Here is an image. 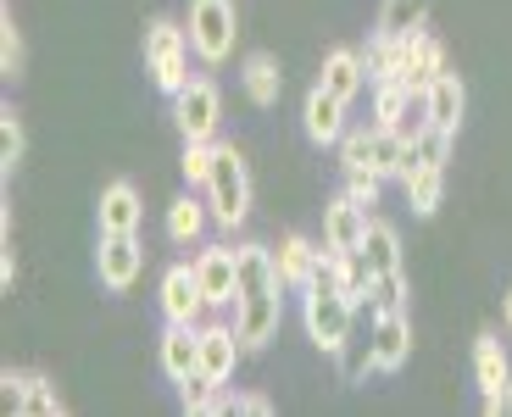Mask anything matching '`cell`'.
<instances>
[{"mask_svg": "<svg viewBox=\"0 0 512 417\" xmlns=\"http://www.w3.org/2000/svg\"><path fill=\"white\" fill-rule=\"evenodd\" d=\"M301 329H307V340L329 356L340 351V340H346L351 329H357V306L334 290V278H318V284L301 290Z\"/></svg>", "mask_w": 512, "mask_h": 417, "instance_id": "1", "label": "cell"}, {"mask_svg": "<svg viewBox=\"0 0 512 417\" xmlns=\"http://www.w3.org/2000/svg\"><path fill=\"white\" fill-rule=\"evenodd\" d=\"M401 306H407V278H401V273H379V278H373L368 312H401Z\"/></svg>", "mask_w": 512, "mask_h": 417, "instance_id": "32", "label": "cell"}, {"mask_svg": "<svg viewBox=\"0 0 512 417\" xmlns=\"http://www.w3.org/2000/svg\"><path fill=\"white\" fill-rule=\"evenodd\" d=\"M462 112H468V89H462L457 73H440L435 84L423 89V123H429V128H440V134L457 139Z\"/></svg>", "mask_w": 512, "mask_h": 417, "instance_id": "15", "label": "cell"}, {"mask_svg": "<svg viewBox=\"0 0 512 417\" xmlns=\"http://www.w3.org/2000/svg\"><path fill=\"white\" fill-rule=\"evenodd\" d=\"M362 234H368V206H357L340 190L323 206V245L329 251H362Z\"/></svg>", "mask_w": 512, "mask_h": 417, "instance_id": "16", "label": "cell"}, {"mask_svg": "<svg viewBox=\"0 0 512 417\" xmlns=\"http://www.w3.org/2000/svg\"><path fill=\"white\" fill-rule=\"evenodd\" d=\"M329 278H334V290L346 295L357 312L373 301V267L362 262V251H334L329 256Z\"/></svg>", "mask_w": 512, "mask_h": 417, "instance_id": "22", "label": "cell"}, {"mask_svg": "<svg viewBox=\"0 0 512 417\" xmlns=\"http://www.w3.org/2000/svg\"><path fill=\"white\" fill-rule=\"evenodd\" d=\"M507 329H512V290H507Z\"/></svg>", "mask_w": 512, "mask_h": 417, "instance_id": "36", "label": "cell"}, {"mask_svg": "<svg viewBox=\"0 0 512 417\" xmlns=\"http://www.w3.org/2000/svg\"><path fill=\"white\" fill-rule=\"evenodd\" d=\"M195 278H201V295L212 312H234V301H240V256H234V245H206L195 256Z\"/></svg>", "mask_w": 512, "mask_h": 417, "instance_id": "8", "label": "cell"}, {"mask_svg": "<svg viewBox=\"0 0 512 417\" xmlns=\"http://www.w3.org/2000/svg\"><path fill=\"white\" fill-rule=\"evenodd\" d=\"M23 28H17L12 6H0V78H23Z\"/></svg>", "mask_w": 512, "mask_h": 417, "instance_id": "29", "label": "cell"}, {"mask_svg": "<svg viewBox=\"0 0 512 417\" xmlns=\"http://www.w3.org/2000/svg\"><path fill=\"white\" fill-rule=\"evenodd\" d=\"M212 151H218V139H184V178H190L195 190H206V178H212Z\"/></svg>", "mask_w": 512, "mask_h": 417, "instance_id": "31", "label": "cell"}, {"mask_svg": "<svg viewBox=\"0 0 512 417\" xmlns=\"http://www.w3.org/2000/svg\"><path fill=\"white\" fill-rule=\"evenodd\" d=\"M346 195L373 212V206H379V195H384V178L379 173H346Z\"/></svg>", "mask_w": 512, "mask_h": 417, "instance_id": "34", "label": "cell"}, {"mask_svg": "<svg viewBox=\"0 0 512 417\" xmlns=\"http://www.w3.org/2000/svg\"><path fill=\"white\" fill-rule=\"evenodd\" d=\"M334 367H340V384H368V373H379V351H373V317L368 329H351L334 351Z\"/></svg>", "mask_w": 512, "mask_h": 417, "instance_id": "21", "label": "cell"}, {"mask_svg": "<svg viewBox=\"0 0 512 417\" xmlns=\"http://www.w3.org/2000/svg\"><path fill=\"white\" fill-rule=\"evenodd\" d=\"M156 362H162V373L184 390V384L201 373V334H195V323H167L162 345H156Z\"/></svg>", "mask_w": 512, "mask_h": 417, "instance_id": "12", "label": "cell"}, {"mask_svg": "<svg viewBox=\"0 0 512 417\" xmlns=\"http://www.w3.org/2000/svg\"><path fill=\"white\" fill-rule=\"evenodd\" d=\"M95 223H101V234H140V223H145V201H140V190H134L128 178H112V184L101 190Z\"/></svg>", "mask_w": 512, "mask_h": 417, "instance_id": "14", "label": "cell"}, {"mask_svg": "<svg viewBox=\"0 0 512 417\" xmlns=\"http://www.w3.org/2000/svg\"><path fill=\"white\" fill-rule=\"evenodd\" d=\"M440 73H451L446 67V51H440V39L435 34H407V62H401V84L412 89V95H423V89L435 84Z\"/></svg>", "mask_w": 512, "mask_h": 417, "instance_id": "18", "label": "cell"}, {"mask_svg": "<svg viewBox=\"0 0 512 417\" xmlns=\"http://www.w3.org/2000/svg\"><path fill=\"white\" fill-rule=\"evenodd\" d=\"M329 245H312L307 234H284L279 245H273V273H279L284 290H307V284H318V278H329Z\"/></svg>", "mask_w": 512, "mask_h": 417, "instance_id": "6", "label": "cell"}, {"mask_svg": "<svg viewBox=\"0 0 512 417\" xmlns=\"http://www.w3.org/2000/svg\"><path fill=\"white\" fill-rule=\"evenodd\" d=\"M279 323H284V290H251L234 301V334H240L245 351H262L279 334Z\"/></svg>", "mask_w": 512, "mask_h": 417, "instance_id": "7", "label": "cell"}, {"mask_svg": "<svg viewBox=\"0 0 512 417\" xmlns=\"http://www.w3.org/2000/svg\"><path fill=\"white\" fill-rule=\"evenodd\" d=\"M474 379L485 395H496L501 384L512 379V362H507V345L496 340V334H479L474 340Z\"/></svg>", "mask_w": 512, "mask_h": 417, "instance_id": "27", "label": "cell"}, {"mask_svg": "<svg viewBox=\"0 0 512 417\" xmlns=\"http://www.w3.org/2000/svg\"><path fill=\"white\" fill-rule=\"evenodd\" d=\"M162 317L167 323H206V295H201V278H195V262H173L162 273Z\"/></svg>", "mask_w": 512, "mask_h": 417, "instance_id": "9", "label": "cell"}, {"mask_svg": "<svg viewBox=\"0 0 512 417\" xmlns=\"http://www.w3.org/2000/svg\"><path fill=\"white\" fill-rule=\"evenodd\" d=\"M190 28H179L173 17H151L145 23V67H151L162 95H179L190 84Z\"/></svg>", "mask_w": 512, "mask_h": 417, "instance_id": "3", "label": "cell"}, {"mask_svg": "<svg viewBox=\"0 0 512 417\" xmlns=\"http://www.w3.org/2000/svg\"><path fill=\"white\" fill-rule=\"evenodd\" d=\"M423 23H429V0H384V6H379V23H373V34L407 39V34H418Z\"/></svg>", "mask_w": 512, "mask_h": 417, "instance_id": "28", "label": "cell"}, {"mask_svg": "<svg viewBox=\"0 0 512 417\" xmlns=\"http://www.w3.org/2000/svg\"><path fill=\"white\" fill-rule=\"evenodd\" d=\"M173 128L184 139H218L223 128V95L212 78H190V84L173 95Z\"/></svg>", "mask_w": 512, "mask_h": 417, "instance_id": "5", "label": "cell"}, {"mask_svg": "<svg viewBox=\"0 0 512 417\" xmlns=\"http://www.w3.org/2000/svg\"><path fill=\"white\" fill-rule=\"evenodd\" d=\"M206 206H212V223L218 228H240L251 217V173H245V156L234 145L212 151V178H206Z\"/></svg>", "mask_w": 512, "mask_h": 417, "instance_id": "2", "label": "cell"}, {"mask_svg": "<svg viewBox=\"0 0 512 417\" xmlns=\"http://www.w3.org/2000/svg\"><path fill=\"white\" fill-rule=\"evenodd\" d=\"M485 412H490V417H512V379L501 384L496 395H485Z\"/></svg>", "mask_w": 512, "mask_h": 417, "instance_id": "35", "label": "cell"}, {"mask_svg": "<svg viewBox=\"0 0 512 417\" xmlns=\"http://www.w3.org/2000/svg\"><path fill=\"white\" fill-rule=\"evenodd\" d=\"M223 412H240V417H268L273 401L256 390H223Z\"/></svg>", "mask_w": 512, "mask_h": 417, "instance_id": "33", "label": "cell"}, {"mask_svg": "<svg viewBox=\"0 0 512 417\" xmlns=\"http://www.w3.org/2000/svg\"><path fill=\"white\" fill-rule=\"evenodd\" d=\"M407 190V206L418 217H435V206H440V190H446V162H435V156H423V167L401 184Z\"/></svg>", "mask_w": 512, "mask_h": 417, "instance_id": "26", "label": "cell"}, {"mask_svg": "<svg viewBox=\"0 0 512 417\" xmlns=\"http://www.w3.org/2000/svg\"><path fill=\"white\" fill-rule=\"evenodd\" d=\"M240 84H245V95H251V106H273L279 89H284V73H279V62H273L268 51H256V56H245Z\"/></svg>", "mask_w": 512, "mask_h": 417, "instance_id": "25", "label": "cell"}, {"mask_svg": "<svg viewBox=\"0 0 512 417\" xmlns=\"http://www.w3.org/2000/svg\"><path fill=\"white\" fill-rule=\"evenodd\" d=\"M318 84L351 106L362 95V84H368V62H362V51H351V45L329 51V56H323V78H318Z\"/></svg>", "mask_w": 512, "mask_h": 417, "instance_id": "20", "label": "cell"}, {"mask_svg": "<svg viewBox=\"0 0 512 417\" xmlns=\"http://www.w3.org/2000/svg\"><path fill=\"white\" fill-rule=\"evenodd\" d=\"M301 128H307L312 145H340L346 139V101L329 95L323 84H312L307 106H301Z\"/></svg>", "mask_w": 512, "mask_h": 417, "instance_id": "17", "label": "cell"}, {"mask_svg": "<svg viewBox=\"0 0 512 417\" xmlns=\"http://www.w3.org/2000/svg\"><path fill=\"white\" fill-rule=\"evenodd\" d=\"M0 384H6V401H12V412L62 417V395H56V384L45 379V373H17V367H6V373H0Z\"/></svg>", "mask_w": 512, "mask_h": 417, "instance_id": "13", "label": "cell"}, {"mask_svg": "<svg viewBox=\"0 0 512 417\" xmlns=\"http://www.w3.org/2000/svg\"><path fill=\"white\" fill-rule=\"evenodd\" d=\"M373 351H379V373H401L412 356V323L407 312H373Z\"/></svg>", "mask_w": 512, "mask_h": 417, "instance_id": "19", "label": "cell"}, {"mask_svg": "<svg viewBox=\"0 0 512 417\" xmlns=\"http://www.w3.org/2000/svg\"><path fill=\"white\" fill-rule=\"evenodd\" d=\"M362 262L373 267V278H379V273H401V234L390 223H379V217H368V234H362Z\"/></svg>", "mask_w": 512, "mask_h": 417, "instance_id": "24", "label": "cell"}, {"mask_svg": "<svg viewBox=\"0 0 512 417\" xmlns=\"http://www.w3.org/2000/svg\"><path fill=\"white\" fill-rule=\"evenodd\" d=\"M145 267V245L140 234H101V251H95V273L112 295H123Z\"/></svg>", "mask_w": 512, "mask_h": 417, "instance_id": "10", "label": "cell"}, {"mask_svg": "<svg viewBox=\"0 0 512 417\" xmlns=\"http://www.w3.org/2000/svg\"><path fill=\"white\" fill-rule=\"evenodd\" d=\"M190 51L195 62L206 67H223L234 56V39H240V17H234V0H190Z\"/></svg>", "mask_w": 512, "mask_h": 417, "instance_id": "4", "label": "cell"}, {"mask_svg": "<svg viewBox=\"0 0 512 417\" xmlns=\"http://www.w3.org/2000/svg\"><path fill=\"white\" fill-rule=\"evenodd\" d=\"M195 334H201V379H212V384L229 390L234 367H240V356H245L234 323H195Z\"/></svg>", "mask_w": 512, "mask_h": 417, "instance_id": "11", "label": "cell"}, {"mask_svg": "<svg viewBox=\"0 0 512 417\" xmlns=\"http://www.w3.org/2000/svg\"><path fill=\"white\" fill-rule=\"evenodd\" d=\"M23 151H28L23 117H17L12 106H6V112H0V173H6V178H12L17 167H23Z\"/></svg>", "mask_w": 512, "mask_h": 417, "instance_id": "30", "label": "cell"}, {"mask_svg": "<svg viewBox=\"0 0 512 417\" xmlns=\"http://www.w3.org/2000/svg\"><path fill=\"white\" fill-rule=\"evenodd\" d=\"M206 223H212V206H206V201H195V195H179V201L167 206V240L179 245V251L201 245Z\"/></svg>", "mask_w": 512, "mask_h": 417, "instance_id": "23", "label": "cell"}]
</instances>
